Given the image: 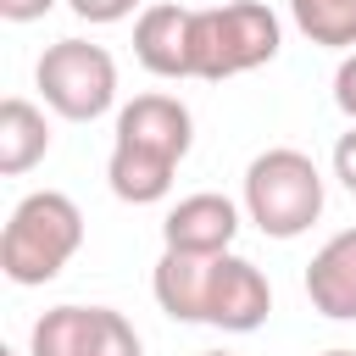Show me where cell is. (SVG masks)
Returning a JSON list of instances; mask_svg holds the SVG:
<instances>
[{
    "label": "cell",
    "mask_w": 356,
    "mask_h": 356,
    "mask_svg": "<svg viewBox=\"0 0 356 356\" xmlns=\"http://www.w3.org/2000/svg\"><path fill=\"white\" fill-rule=\"evenodd\" d=\"M150 295L172 323H206L222 334H256L273 312V284L250 256H184L161 250Z\"/></svg>",
    "instance_id": "obj_1"
},
{
    "label": "cell",
    "mask_w": 356,
    "mask_h": 356,
    "mask_svg": "<svg viewBox=\"0 0 356 356\" xmlns=\"http://www.w3.org/2000/svg\"><path fill=\"white\" fill-rule=\"evenodd\" d=\"M195 145V117L178 95H134L117 111L106 184L122 206H156L172 195V178Z\"/></svg>",
    "instance_id": "obj_2"
},
{
    "label": "cell",
    "mask_w": 356,
    "mask_h": 356,
    "mask_svg": "<svg viewBox=\"0 0 356 356\" xmlns=\"http://www.w3.org/2000/svg\"><path fill=\"white\" fill-rule=\"evenodd\" d=\"M83 245V211L61 189H33L11 206L6 234H0V273L17 289L50 284Z\"/></svg>",
    "instance_id": "obj_3"
},
{
    "label": "cell",
    "mask_w": 356,
    "mask_h": 356,
    "mask_svg": "<svg viewBox=\"0 0 356 356\" xmlns=\"http://www.w3.org/2000/svg\"><path fill=\"white\" fill-rule=\"evenodd\" d=\"M245 217L267 234V239H300L317 217H323V172L306 150L295 145H273L261 156H250L245 167Z\"/></svg>",
    "instance_id": "obj_4"
},
{
    "label": "cell",
    "mask_w": 356,
    "mask_h": 356,
    "mask_svg": "<svg viewBox=\"0 0 356 356\" xmlns=\"http://www.w3.org/2000/svg\"><path fill=\"white\" fill-rule=\"evenodd\" d=\"M278 50H284V22L261 0H222V6L195 11V78L200 83L256 72Z\"/></svg>",
    "instance_id": "obj_5"
},
{
    "label": "cell",
    "mask_w": 356,
    "mask_h": 356,
    "mask_svg": "<svg viewBox=\"0 0 356 356\" xmlns=\"http://www.w3.org/2000/svg\"><path fill=\"white\" fill-rule=\"evenodd\" d=\"M33 89L44 95V106L67 122H95L117 106V61L106 44L89 39H56L44 44V56L33 61Z\"/></svg>",
    "instance_id": "obj_6"
},
{
    "label": "cell",
    "mask_w": 356,
    "mask_h": 356,
    "mask_svg": "<svg viewBox=\"0 0 356 356\" xmlns=\"http://www.w3.org/2000/svg\"><path fill=\"white\" fill-rule=\"evenodd\" d=\"M234 234H239V206L217 189L184 195L161 217V250H184V256H228Z\"/></svg>",
    "instance_id": "obj_7"
},
{
    "label": "cell",
    "mask_w": 356,
    "mask_h": 356,
    "mask_svg": "<svg viewBox=\"0 0 356 356\" xmlns=\"http://www.w3.org/2000/svg\"><path fill=\"white\" fill-rule=\"evenodd\" d=\"M134 56L150 78H195V11L189 6H145L134 17Z\"/></svg>",
    "instance_id": "obj_8"
},
{
    "label": "cell",
    "mask_w": 356,
    "mask_h": 356,
    "mask_svg": "<svg viewBox=\"0 0 356 356\" xmlns=\"http://www.w3.org/2000/svg\"><path fill=\"white\" fill-rule=\"evenodd\" d=\"M306 300L334 323H356V228H339L306 261Z\"/></svg>",
    "instance_id": "obj_9"
},
{
    "label": "cell",
    "mask_w": 356,
    "mask_h": 356,
    "mask_svg": "<svg viewBox=\"0 0 356 356\" xmlns=\"http://www.w3.org/2000/svg\"><path fill=\"white\" fill-rule=\"evenodd\" d=\"M111 312L117 306H50L28 334V356H106Z\"/></svg>",
    "instance_id": "obj_10"
},
{
    "label": "cell",
    "mask_w": 356,
    "mask_h": 356,
    "mask_svg": "<svg viewBox=\"0 0 356 356\" xmlns=\"http://www.w3.org/2000/svg\"><path fill=\"white\" fill-rule=\"evenodd\" d=\"M44 156H50V122H44V111L33 100H22V95L0 100V172L22 178Z\"/></svg>",
    "instance_id": "obj_11"
},
{
    "label": "cell",
    "mask_w": 356,
    "mask_h": 356,
    "mask_svg": "<svg viewBox=\"0 0 356 356\" xmlns=\"http://www.w3.org/2000/svg\"><path fill=\"white\" fill-rule=\"evenodd\" d=\"M295 28L323 50H356V0H289Z\"/></svg>",
    "instance_id": "obj_12"
},
{
    "label": "cell",
    "mask_w": 356,
    "mask_h": 356,
    "mask_svg": "<svg viewBox=\"0 0 356 356\" xmlns=\"http://www.w3.org/2000/svg\"><path fill=\"white\" fill-rule=\"evenodd\" d=\"M67 6H72V17H83V22H95V28L122 22V17L145 11V0H67Z\"/></svg>",
    "instance_id": "obj_13"
},
{
    "label": "cell",
    "mask_w": 356,
    "mask_h": 356,
    "mask_svg": "<svg viewBox=\"0 0 356 356\" xmlns=\"http://www.w3.org/2000/svg\"><path fill=\"white\" fill-rule=\"evenodd\" d=\"M334 106H339V111L356 122V50H350V56L334 67Z\"/></svg>",
    "instance_id": "obj_14"
},
{
    "label": "cell",
    "mask_w": 356,
    "mask_h": 356,
    "mask_svg": "<svg viewBox=\"0 0 356 356\" xmlns=\"http://www.w3.org/2000/svg\"><path fill=\"white\" fill-rule=\"evenodd\" d=\"M334 178H339V184L356 195V122H350V128L334 139Z\"/></svg>",
    "instance_id": "obj_15"
},
{
    "label": "cell",
    "mask_w": 356,
    "mask_h": 356,
    "mask_svg": "<svg viewBox=\"0 0 356 356\" xmlns=\"http://www.w3.org/2000/svg\"><path fill=\"white\" fill-rule=\"evenodd\" d=\"M50 11H56V0H0V17L6 22H39Z\"/></svg>",
    "instance_id": "obj_16"
},
{
    "label": "cell",
    "mask_w": 356,
    "mask_h": 356,
    "mask_svg": "<svg viewBox=\"0 0 356 356\" xmlns=\"http://www.w3.org/2000/svg\"><path fill=\"white\" fill-rule=\"evenodd\" d=\"M323 356H356V350H345V345H334V350H323Z\"/></svg>",
    "instance_id": "obj_17"
},
{
    "label": "cell",
    "mask_w": 356,
    "mask_h": 356,
    "mask_svg": "<svg viewBox=\"0 0 356 356\" xmlns=\"http://www.w3.org/2000/svg\"><path fill=\"white\" fill-rule=\"evenodd\" d=\"M206 356H228V350H206Z\"/></svg>",
    "instance_id": "obj_18"
},
{
    "label": "cell",
    "mask_w": 356,
    "mask_h": 356,
    "mask_svg": "<svg viewBox=\"0 0 356 356\" xmlns=\"http://www.w3.org/2000/svg\"><path fill=\"white\" fill-rule=\"evenodd\" d=\"M0 356H17V350H0Z\"/></svg>",
    "instance_id": "obj_19"
}]
</instances>
